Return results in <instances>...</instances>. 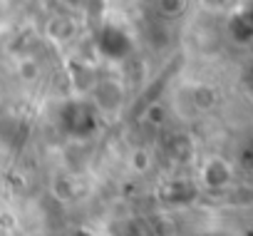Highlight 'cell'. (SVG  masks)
Returning a JSON list of instances; mask_svg holds the SVG:
<instances>
[{
  "instance_id": "cell-4",
  "label": "cell",
  "mask_w": 253,
  "mask_h": 236,
  "mask_svg": "<svg viewBox=\"0 0 253 236\" xmlns=\"http://www.w3.org/2000/svg\"><path fill=\"white\" fill-rule=\"evenodd\" d=\"M231 5V0H199V8L204 13H211V15H221L226 13Z\"/></svg>"
},
{
  "instance_id": "cell-3",
  "label": "cell",
  "mask_w": 253,
  "mask_h": 236,
  "mask_svg": "<svg viewBox=\"0 0 253 236\" xmlns=\"http://www.w3.org/2000/svg\"><path fill=\"white\" fill-rule=\"evenodd\" d=\"M204 184L211 187V189H218V187H226L228 179H231V167L223 162V159H211L204 164Z\"/></svg>"
},
{
  "instance_id": "cell-2",
  "label": "cell",
  "mask_w": 253,
  "mask_h": 236,
  "mask_svg": "<svg viewBox=\"0 0 253 236\" xmlns=\"http://www.w3.org/2000/svg\"><path fill=\"white\" fill-rule=\"evenodd\" d=\"M45 35H47L52 43L65 45V43H70V40L77 35V23H75V18L67 15V13L50 15L47 23H45Z\"/></svg>"
},
{
  "instance_id": "cell-1",
  "label": "cell",
  "mask_w": 253,
  "mask_h": 236,
  "mask_svg": "<svg viewBox=\"0 0 253 236\" xmlns=\"http://www.w3.org/2000/svg\"><path fill=\"white\" fill-rule=\"evenodd\" d=\"M122 99H124V90H122V85H119L117 80L104 77V80H99V82L92 87V102H94V107H97L99 112H104V114L119 109Z\"/></svg>"
}]
</instances>
